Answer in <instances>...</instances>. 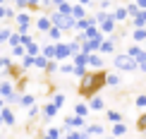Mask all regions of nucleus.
Masks as SVG:
<instances>
[{"label": "nucleus", "instance_id": "obj_1", "mask_svg": "<svg viewBox=\"0 0 146 139\" xmlns=\"http://www.w3.org/2000/svg\"><path fill=\"white\" fill-rule=\"evenodd\" d=\"M103 86H106V72L103 70H89L86 74L79 79V94L86 96V98L96 96Z\"/></svg>", "mask_w": 146, "mask_h": 139}, {"label": "nucleus", "instance_id": "obj_2", "mask_svg": "<svg viewBox=\"0 0 146 139\" xmlns=\"http://www.w3.org/2000/svg\"><path fill=\"white\" fill-rule=\"evenodd\" d=\"M113 65H115V70H117V72H137L139 70V65L127 55V53H117V55L113 58Z\"/></svg>", "mask_w": 146, "mask_h": 139}, {"label": "nucleus", "instance_id": "obj_3", "mask_svg": "<svg viewBox=\"0 0 146 139\" xmlns=\"http://www.w3.org/2000/svg\"><path fill=\"white\" fill-rule=\"evenodd\" d=\"M50 22H53V27H60L62 31H74V17L72 15H60V12H50Z\"/></svg>", "mask_w": 146, "mask_h": 139}, {"label": "nucleus", "instance_id": "obj_4", "mask_svg": "<svg viewBox=\"0 0 146 139\" xmlns=\"http://www.w3.org/2000/svg\"><path fill=\"white\" fill-rule=\"evenodd\" d=\"M15 24H17V31H19V34H29V29H31V24H34L31 12H29V10H19L15 15Z\"/></svg>", "mask_w": 146, "mask_h": 139}, {"label": "nucleus", "instance_id": "obj_5", "mask_svg": "<svg viewBox=\"0 0 146 139\" xmlns=\"http://www.w3.org/2000/svg\"><path fill=\"white\" fill-rule=\"evenodd\" d=\"M125 53H127L132 60H134L137 65H139V63H146V48H141V43H132Z\"/></svg>", "mask_w": 146, "mask_h": 139}, {"label": "nucleus", "instance_id": "obj_6", "mask_svg": "<svg viewBox=\"0 0 146 139\" xmlns=\"http://www.w3.org/2000/svg\"><path fill=\"white\" fill-rule=\"evenodd\" d=\"M62 127L65 130H84V127H86V118H82V115H67L65 122H62Z\"/></svg>", "mask_w": 146, "mask_h": 139}, {"label": "nucleus", "instance_id": "obj_7", "mask_svg": "<svg viewBox=\"0 0 146 139\" xmlns=\"http://www.w3.org/2000/svg\"><path fill=\"white\" fill-rule=\"evenodd\" d=\"M70 58H72V53H70L67 41H58L55 43V60L58 63H65V60H70Z\"/></svg>", "mask_w": 146, "mask_h": 139}, {"label": "nucleus", "instance_id": "obj_8", "mask_svg": "<svg viewBox=\"0 0 146 139\" xmlns=\"http://www.w3.org/2000/svg\"><path fill=\"white\" fill-rule=\"evenodd\" d=\"M34 27L38 29L41 34H48V29L53 27V22H50V15H41V17H36V19H34Z\"/></svg>", "mask_w": 146, "mask_h": 139}, {"label": "nucleus", "instance_id": "obj_9", "mask_svg": "<svg viewBox=\"0 0 146 139\" xmlns=\"http://www.w3.org/2000/svg\"><path fill=\"white\" fill-rule=\"evenodd\" d=\"M15 91H17V86H15V82H12V79H0V96H3L5 101H7Z\"/></svg>", "mask_w": 146, "mask_h": 139}, {"label": "nucleus", "instance_id": "obj_10", "mask_svg": "<svg viewBox=\"0 0 146 139\" xmlns=\"http://www.w3.org/2000/svg\"><path fill=\"white\" fill-rule=\"evenodd\" d=\"M110 15H113V19L117 22V24H125L127 19H129V12H127V5H117V7H115V10L110 12Z\"/></svg>", "mask_w": 146, "mask_h": 139}, {"label": "nucleus", "instance_id": "obj_11", "mask_svg": "<svg viewBox=\"0 0 146 139\" xmlns=\"http://www.w3.org/2000/svg\"><path fill=\"white\" fill-rule=\"evenodd\" d=\"M58 113H60V108L53 103V101H48V103L41 108V115H43V120H53V118L58 115Z\"/></svg>", "mask_w": 146, "mask_h": 139}, {"label": "nucleus", "instance_id": "obj_12", "mask_svg": "<svg viewBox=\"0 0 146 139\" xmlns=\"http://www.w3.org/2000/svg\"><path fill=\"white\" fill-rule=\"evenodd\" d=\"M106 60H103L101 53H89V70H103Z\"/></svg>", "mask_w": 146, "mask_h": 139}, {"label": "nucleus", "instance_id": "obj_13", "mask_svg": "<svg viewBox=\"0 0 146 139\" xmlns=\"http://www.w3.org/2000/svg\"><path fill=\"white\" fill-rule=\"evenodd\" d=\"M86 103H89V108H91V110H96V113H98V110H106V101H103V96H98V94H96V96H91Z\"/></svg>", "mask_w": 146, "mask_h": 139}, {"label": "nucleus", "instance_id": "obj_14", "mask_svg": "<svg viewBox=\"0 0 146 139\" xmlns=\"http://www.w3.org/2000/svg\"><path fill=\"white\" fill-rule=\"evenodd\" d=\"M0 115H3V122L7 125V127H12V125L17 122V115H15V110H12L10 106H5V108H3V113H0Z\"/></svg>", "mask_w": 146, "mask_h": 139}, {"label": "nucleus", "instance_id": "obj_15", "mask_svg": "<svg viewBox=\"0 0 146 139\" xmlns=\"http://www.w3.org/2000/svg\"><path fill=\"white\" fill-rule=\"evenodd\" d=\"M72 65L74 67H89V53H77V55H72Z\"/></svg>", "mask_w": 146, "mask_h": 139}, {"label": "nucleus", "instance_id": "obj_16", "mask_svg": "<svg viewBox=\"0 0 146 139\" xmlns=\"http://www.w3.org/2000/svg\"><path fill=\"white\" fill-rule=\"evenodd\" d=\"M62 29H60V27H50V29H48V34H46V39L48 41H50V43H58V41H62Z\"/></svg>", "mask_w": 146, "mask_h": 139}, {"label": "nucleus", "instance_id": "obj_17", "mask_svg": "<svg viewBox=\"0 0 146 139\" xmlns=\"http://www.w3.org/2000/svg\"><path fill=\"white\" fill-rule=\"evenodd\" d=\"M122 84V77L117 72H106V86H120Z\"/></svg>", "mask_w": 146, "mask_h": 139}, {"label": "nucleus", "instance_id": "obj_18", "mask_svg": "<svg viewBox=\"0 0 146 139\" xmlns=\"http://www.w3.org/2000/svg\"><path fill=\"white\" fill-rule=\"evenodd\" d=\"M89 113H91V108H89V103H86V101H77V103H74V115L86 118Z\"/></svg>", "mask_w": 146, "mask_h": 139}, {"label": "nucleus", "instance_id": "obj_19", "mask_svg": "<svg viewBox=\"0 0 146 139\" xmlns=\"http://www.w3.org/2000/svg\"><path fill=\"white\" fill-rule=\"evenodd\" d=\"M132 27L139 29V27H146V10H139L134 17H132Z\"/></svg>", "mask_w": 146, "mask_h": 139}, {"label": "nucleus", "instance_id": "obj_20", "mask_svg": "<svg viewBox=\"0 0 146 139\" xmlns=\"http://www.w3.org/2000/svg\"><path fill=\"white\" fill-rule=\"evenodd\" d=\"M41 55H46L48 60H55V43H50V41L43 43L41 46Z\"/></svg>", "mask_w": 146, "mask_h": 139}, {"label": "nucleus", "instance_id": "obj_21", "mask_svg": "<svg viewBox=\"0 0 146 139\" xmlns=\"http://www.w3.org/2000/svg\"><path fill=\"white\" fill-rule=\"evenodd\" d=\"M84 132H86L89 137H101V134H106L103 125H86V127H84Z\"/></svg>", "mask_w": 146, "mask_h": 139}, {"label": "nucleus", "instance_id": "obj_22", "mask_svg": "<svg viewBox=\"0 0 146 139\" xmlns=\"http://www.w3.org/2000/svg\"><path fill=\"white\" fill-rule=\"evenodd\" d=\"M34 103H36V96H34V94H27V91H24V94L19 96V106H22V108H31Z\"/></svg>", "mask_w": 146, "mask_h": 139}, {"label": "nucleus", "instance_id": "obj_23", "mask_svg": "<svg viewBox=\"0 0 146 139\" xmlns=\"http://www.w3.org/2000/svg\"><path fill=\"white\" fill-rule=\"evenodd\" d=\"M106 120H108V122H125V115H122V113H120V110H108L106 113Z\"/></svg>", "mask_w": 146, "mask_h": 139}, {"label": "nucleus", "instance_id": "obj_24", "mask_svg": "<svg viewBox=\"0 0 146 139\" xmlns=\"http://www.w3.org/2000/svg\"><path fill=\"white\" fill-rule=\"evenodd\" d=\"M48 63H50V60H48L46 55H41V53H38V55H34V67H36V70L43 72V70L48 67Z\"/></svg>", "mask_w": 146, "mask_h": 139}, {"label": "nucleus", "instance_id": "obj_25", "mask_svg": "<svg viewBox=\"0 0 146 139\" xmlns=\"http://www.w3.org/2000/svg\"><path fill=\"white\" fill-rule=\"evenodd\" d=\"M132 39H134V43H144V41H146V27L132 29Z\"/></svg>", "mask_w": 146, "mask_h": 139}, {"label": "nucleus", "instance_id": "obj_26", "mask_svg": "<svg viewBox=\"0 0 146 139\" xmlns=\"http://www.w3.org/2000/svg\"><path fill=\"white\" fill-rule=\"evenodd\" d=\"M62 139H89V134L84 130H67V134H65Z\"/></svg>", "mask_w": 146, "mask_h": 139}, {"label": "nucleus", "instance_id": "obj_27", "mask_svg": "<svg viewBox=\"0 0 146 139\" xmlns=\"http://www.w3.org/2000/svg\"><path fill=\"white\" fill-rule=\"evenodd\" d=\"M110 134H113V137H125V134H127V125H125V122H115L113 130H110Z\"/></svg>", "mask_w": 146, "mask_h": 139}, {"label": "nucleus", "instance_id": "obj_28", "mask_svg": "<svg viewBox=\"0 0 146 139\" xmlns=\"http://www.w3.org/2000/svg\"><path fill=\"white\" fill-rule=\"evenodd\" d=\"M72 17H74V19H84V17H86V7H84V5H72Z\"/></svg>", "mask_w": 146, "mask_h": 139}, {"label": "nucleus", "instance_id": "obj_29", "mask_svg": "<svg viewBox=\"0 0 146 139\" xmlns=\"http://www.w3.org/2000/svg\"><path fill=\"white\" fill-rule=\"evenodd\" d=\"M24 48H27V55H38L41 53V43L38 41H31V43H27Z\"/></svg>", "mask_w": 146, "mask_h": 139}, {"label": "nucleus", "instance_id": "obj_30", "mask_svg": "<svg viewBox=\"0 0 146 139\" xmlns=\"http://www.w3.org/2000/svg\"><path fill=\"white\" fill-rule=\"evenodd\" d=\"M50 101H53V103H55L58 108H62V106H65V101H67V96H65L62 91H55V94L50 96Z\"/></svg>", "mask_w": 146, "mask_h": 139}, {"label": "nucleus", "instance_id": "obj_31", "mask_svg": "<svg viewBox=\"0 0 146 139\" xmlns=\"http://www.w3.org/2000/svg\"><path fill=\"white\" fill-rule=\"evenodd\" d=\"M60 72H62V74H74V65H72V60L60 63Z\"/></svg>", "mask_w": 146, "mask_h": 139}, {"label": "nucleus", "instance_id": "obj_32", "mask_svg": "<svg viewBox=\"0 0 146 139\" xmlns=\"http://www.w3.org/2000/svg\"><path fill=\"white\" fill-rule=\"evenodd\" d=\"M10 36H12V29H10V27H0V46L7 43Z\"/></svg>", "mask_w": 146, "mask_h": 139}, {"label": "nucleus", "instance_id": "obj_33", "mask_svg": "<svg viewBox=\"0 0 146 139\" xmlns=\"http://www.w3.org/2000/svg\"><path fill=\"white\" fill-rule=\"evenodd\" d=\"M67 46H70V53H72V55H77V53H82V41L72 39V41H67Z\"/></svg>", "mask_w": 146, "mask_h": 139}, {"label": "nucleus", "instance_id": "obj_34", "mask_svg": "<svg viewBox=\"0 0 146 139\" xmlns=\"http://www.w3.org/2000/svg\"><path fill=\"white\" fill-rule=\"evenodd\" d=\"M55 10L60 12V15H72V3H70V0H65V3H60Z\"/></svg>", "mask_w": 146, "mask_h": 139}, {"label": "nucleus", "instance_id": "obj_35", "mask_svg": "<svg viewBox=\"0 0 146 139\" xmlns=\"http://www.w3.org/2000/svg\"><path fill=\"white\" fill-rule=\"evenodd\" d=\"M43 72H46V74H58V72H60V63H58V60H50Z\"/></svg>", "mask_w": 146, "mask_h": 139}, {"label": "nucleus", "instance_id": "obj_36", "mask_svg": "<svg viewBox=\"0 0 146 139\" xmlns=\"http://www.w3.org/2000/svg\"><path fill=\"white\" fill-rule=\"evenodd\" d=\"M19 67H22L24 72H27L29 67H34V55H24V58L19 60Z\"/></svg>", "mask_w": 146, "mask_h": 139}, {"label": "nucleus", "instance_id": "obj_37", "mask_svg": "<svg viewBox=\"0 0 146 139\" xmlns=\"http://www.w3.org/2000/svg\"><path fill=\"white\" fill-rule=\"evenodd\" d=\"M60 134H62V132H60L58 127H50V130L43 132V139H60Z\"/></svg>", "mask_w": 146, "mask_h": 139}, {"label": "nucleus", "instance_id": "obj_38", "mask_svg": "<svg viewBox=\"0 0 146 139\" xmlns=\"http://www.w3.org/2000/svg\"><path fill=\"white\" fill-rule=\"evenodd\" d=\"M38 113H41V106H31V108H27V118L29 120H36V118H38Z\"/></svg>", "mask_w": 146, "mask_h": 139}, {"label": "nucleus", "instance_id": "obj_39", "mask_svg": "<svg viewBox=\"0 0 146 139\" xmlns=\"http://www.w3.org/2000/svg\"><path fill=\"white\" fill-rule=\"evenodd\" d=\"M10 55H12V58H19V60H22L24 55H27V48H24V46H15Z\"/></svg>", "mask_w": 146, "mask_h": 139}, {"label": "nucleus", "instance_id": "obj_40", "mask_svg": "<svg viewBox=\"0 0 146 139\" xmlns=\"http://www.w3.org/2000/svg\"><path fill=\"white\" fill-rule=\"evenodd\" d=\"M22 36H19V31H12V36H10V41H7V46L10 48H15V46H22Z\"/></svg>", "mask_w": 146, "mask_h": 139}, {"label": "nucleus", "instance_id": "obj_41", "mask_svg": "<svg viewBox=\"0 0 146 139\" xmlns=\"http://www.w3.org/2000/svg\"><path fill=\"white\" fill-rule=\"evenodd\" d=\"M134 106L141 108V110H146V94H139V96H137V98H134Z\"/></svg>", "mask_w": 146, "mask_h": 139}, {"label": "nucleus", "instance_id": "obj_42", "mask_svg": "<svg viewBox=\"0 0 146 139\" xmlns=\"http://www.w3.org/2000/svg\"><path fill=\"white\" fill-rule=\"evenodd\" d=\"M17 10H29V0H10Z\"/></svg>", "mask_w": 146, "mask_h": 139}, {"label": "nucleus", "instance_id": "obj_43", "mask_svg": "<svg viewBox=\"0 0 146 139\" xmlns=\"http://www.w3.org/2000/svg\"><path fill=\"white\" fill-rule=\"evenodd\" d=\"M137 127L141 130V132H146V110L141 113V115H139V120H137Z\"/></svg>", "mask_w": 146, "mask_h": 139}, {"label": "nucleus", "instance_id": "obj_44", "mask_svg": "<svg viewBox=\"0 0 146 139\" xmlns=\"http://www.w3.org/2000/svg\"><path fill=\"white\" fill-rule=\"evenodd\" d=\"M127 12H129V19H132V17H134L137 12H139V7H137V3H127Z\"/></svg>", "mask_w": 146, "mask_h": 139}, {"label": "nucleus", "instance_id": "obj_45", "mask_svg": "<svg viewBox=\"0 0 146 139\" xmlns=\"http://www.w3.org/2000/svg\"><path fill=\"white\" fill-rule=\"evenodd\" d=\"M86 72H89V67H74V77H79V79H82Z\"/></svg>", "mask_w": 146, "mask_h": 139}, {"label": "nucleus", "instance_id": "obj_46", "mask_svg": "<svg viewBox=\"0 0 146 139\" xmlns=\"http://www.w3.org/2000/svg\"><path fill=\"white\" fill-rule=\"evenodd\" d=\"M19 36H22V39H19V41H22V46H27V43H31V41H34V39H31V34H19Z\"/></svg>", "mask_w": 146, "mask_h": 139}, {"label": "nucleus", "instance_id": "obj_47", "mask_svg": "<svg viewBox=\"0 0 146 139\" xmlns=\"http://www.w3.org/2000/svg\"><path fill=\"white\" fill-rule=\"evenodd\" d=\"M41 7V0H29V10H38Z\"/></svg>", "mask_w": 146, "mask_h": 139}, {"label": "nucleus", "instance_id": "obj_48", "mask_svg": "<svg viewBox=\"0 0 146 139\" xmlns=\"http://www.w3.org/2000/svg\"><path fill=\"white\" fill-rule=\"evenodd\" d=\"M5 10H7V5H0V19H5Z\"/></svg>", "mask_w": 146, "mask_h": 139}, {"label": "nucleus", "instance_id": "obj_49", "mask_svg": "<svg viewBox=\"0 0 146 139\" xmlns=\"http://www.w3.org/2000/svg\"><path fill=\"white\" fill-rule=\"evenodd\" d=\"M139 72H144V74H146V63H139Z\"/></svg>", "mask_w": 146, "mask_h": 139}, {"label": "nucleus", "instance_id": "obj_50", "mask_svg": "<svg viewBox=\"0 0 146 139\" xmlns=\"http://www.w3.org/2000/svg\"><path fill=\"white\" fill-rule=\"evenodd\" d=\"M79 5H84V7H86V5H91V0H77Z\"/></svg>", "mask_w": 146, "mask_h": 139}, {"label": "nucleus", "instance_id": "obj_51", "mask_svg": "<svg viewBox=\"0 0 146 139\" xmlns=\"http://www.w3.org/2000/svg\"><path fill=\"white\" fill-rule=\"evenodd\" d=\"M5 106H7V103H5V98L0 96V113H3V108H5Z\"/></svg>", "mask_w": 146, "mask_h": 139}, {"label": "nucleus", "instance_id": "obj_52", "mask_svg": "<svg viewBox=\"0 0 146 139\" xmlns=\"http://www.w3.org/2000/svg\"><path fill=\"white\" fill-rule=\"evenodd\" d=\"M101 139H120V137H113V134H103Z\"/></svg>", "mask_w": 146, "mask_h": 139}, {"label": "nucleus", "instance_id": "obj_53", "mask_svg": "<svg viewBox=\"0 0 146 139\" xmlns=\"http://www.w3.org/2000/svg\"><path fill=\"white\" fill-rule=\"evenodd\" d=\"M50 3H53V5L58 7V5H60V3H65V0H50Z\"/></svg>", "mask_w": 146, "mask_h": 139}, {"label": "nucleus", "instance_id": "obj_54", "mask_svg": "<svg viewBox=\"0 0 146 139\" xmlns=\"http://www.w3.org/2000/svg\"><path fill=\"white\" fill-rule=\"evenodd\" d=\"M3 125H5V122H3V115H0V127H3Z\"/></svg>", "mask_w": 146, "mask_h": 139}, {"label": "nucleus", "instance_id": "obj_55", "mask_svg": "<svg viewBox=\"0 0 146 139\" xmlns=\"http://www.w3.org/2000/svg\"><path fill=\"white\" fill-rule=\"evenodd\" d=\"M5 3H10V0H0V5H5Z\"/></svg>", "mask_w": 146, "mask_h": 139}, {"label": "nucleus", "instance_id": "obj_56", "mask_svg": "<svg viewBox=\"0 0 146 139\" xmlns=\"http://www.w3.org/2000/svg\"><path fill=\"white\" fill-rule=\"evenodd\" d=\"M38 139H43V134H41V137H38Z\"/></svg>", "mask_w": 146, "mask_h": 139}, {"label": "nucleus", "instance_id": "obj_57", "mask_svg": "<svg viewBox=\"0 0 146 139\" xmlns=\"http://www.w3.org/2000/svg\"><path fill=\"white\" fill-rule=\"evenodd\" d=\"M144 48H146V41H144Z\"/></svg>", "mask_w": 146, "mask_h": 139}, {"label": "nucleus", "instance_id": "obj_58", "mask_svg": "<svg viewBox=\"0 0 146 139\" xmlns=\"http://www.w3.org/2000/svg\"><path fill=\"white\" fill-rule=\"evenodd\" d=\"M24 139H29V137H24Z\"/></svg>", "mask_w": 146, "mask_h": 139}]
</instances>
